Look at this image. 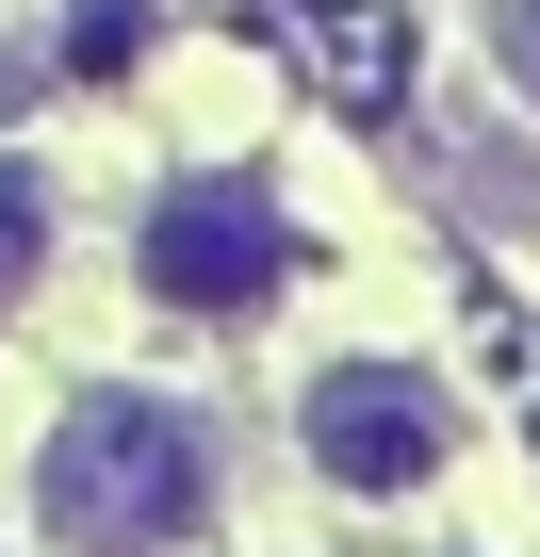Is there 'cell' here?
I'll use <instances>...</instances> for the list:
<instances>
[{"instance_id":"1","label":"cell","mask_w":540,"mask_h":557,"mask_svg":"<svg viewBox=\"0 0 540 557\" xmlns=\"http://www.w3.org/2000/svg\"><path fill=\"white\" fill-rule=\"evenodd\" d=\"M34 524L66 557H180L213 524V426L164 394H83L34 459Z\"/></svg>"},{"instance_id":"2","label":"cell","mask_w":540,"mask_h":557,"mask_svg":"<svg viewBox=\"0 0 540 557\" xmlns=\"http://www.w3.org/2000/svg\"><path fill=\"white\" fill-rule=\"evenodd\" d=\"M279 262H296V230H279V197L262 181H164L148 197V230H131V278H148V312H197V329H229V312H262L279 296Z\"/></svg>"},{"instance_id":"3","label":"cell","mask_w":540,"mask_h":557,"mask_svg":"<svg viewBox=\"0 0 540 557\" xmlns=\"http://www.w3.org/2000/svg\"><path fill=\"white\" fill-rule=\"evenodd\" d=\"M296 443H312V475L328 492H426L442 475V443H459V410H442V377L426 361H328L312 394H296Z\"/></svg>"},{"instance_id":"4","label":"cell","mask_w":540,"mask_h":557,"mask_svg":"<svg viewBox=\"0 0 540 557\" xmlns=\"http://www.w3.org/2000/svg\"><path fill=\"white\" fill-rule=\"evenodd\" d=\"M148 34H164V0H66V34H50V83H115Z\"/></svg>"},{"instance_id":"5","label":"cell","mask_w":540,"mask_h":557,"mask_svg":"<svg viewBox=\"0 0 540 557\" xmlns=\"http://www.w3.org/2000/svg\"><path fill=\"white\" fill-rule=\"evenodd\" d=\"M34 262H50V164H0V329H17Z\"/></svg>"},{"instance_id":"6","label":"cell","mask_w":540,"mask_h":557,"mask_svg":"<svg viewBox=\"0 0 540 557\" xmlns=\"http://www.w3.org/2000/svg\"><path fill=\"white\" fill-rule=\"evenodd\" d=\"M475 50H491V83L540 115V0H475Z\"/></svg>"},{"instance_id":"7","label":"cell","mask_w":540,"mask_h":557,"mask_svg":"<svg viewBox=\"0 0 540 557\" xmlns=\"http://www.w3.org/2000/svg\"><path fill=\"white\" fill-rule=\"evenodd\" d=\"M34 99H50V50H34V34H0V115H34Z\"/></svg>"}]
</instances>
